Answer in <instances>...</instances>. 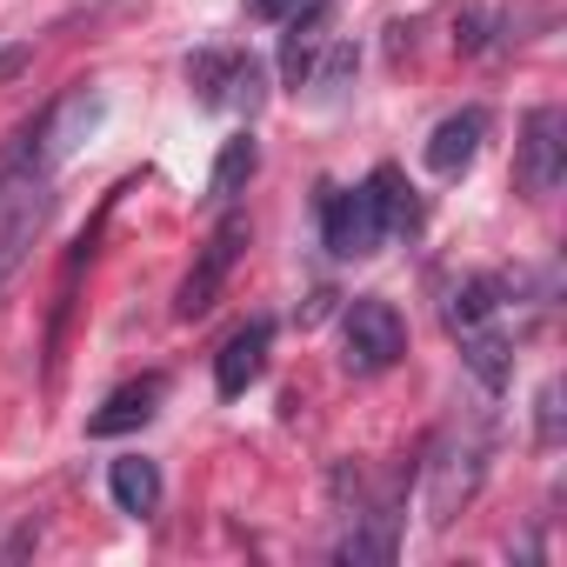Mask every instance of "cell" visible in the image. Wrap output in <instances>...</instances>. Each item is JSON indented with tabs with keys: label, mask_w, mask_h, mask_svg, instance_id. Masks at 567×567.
I'll return each instance as SVG.
<instances>
[{
	"label": "cell",
	"mask_w": 567,
	"mask_h": 567,
	"mask_svg": "<svg viewBox=\"0 0 567 567\" xmlns=\"http://www.w3.org/2000/svg\"><path fill=\"white\" fill-rule=\"evenodd\" d=\"M481 474H487V421L481 414H454L434 434V447H427V494H421L427 501V520L447 527L474 501Z\"/></svg>",
	"instance_id": "obj_1"
},
{
	"label": "cell",
	"mask_w": 567,
	"mask_h": 567,
	"mask_svg": "<svg viewBox=\"0 0 567 567\" xmlns=\"http://www.w3.org/2000/svg\"><path fill=\"white\" fill-rule=\"evenodd\" d=\"M408 354V321L394 301L381 295H361L348 308V374H388L394 361Z\"/></svg>",
	"instance_id": "obj_2"
},
{
	"label": "cell",
	"mask_w": 567,
	"mask_h": 567,
	"mask_svg": "<svg viewBox=\"0 0 567 567\" xmlns=\"http://www.w3.org/2000/svg\"><path fill=\"white\" fill-rule=\"evenodd\" d=\"M240 240H247V220H240V214H227V220L214 227V240L200 247L194 274L181 280V295H174V315H181V321H200V315L220 301V288H227V274H234V254H240Z\"/></svg>",
	"instance_id": "obj_3"
},
{
	"label": "cell",
	"mask_w": 567,
	"mask_h": 567,
	"mask_svg": "<svg viewBox=\"0 0 567 567\" xmlns=\"http://www.w3.org/2000/svg\"><path fill=\"white\" fill-rule=\"evenodd\" d=\"M567 174V114L560 107H534L520 121V187L534 200H547Z\"/></svg>",
	"instance_id": "obj_4"
},
{
	"label": "cell",
	"mask_w": 567,
	"mask_h": 567,
	"mask_svg": "<svg viewBox=\"0 0 567 567\" xmlns=\"http://www.w3.org/2000/svg\"><path fill=\"white\" fill-rule=\"evenodd\" d=\"M321 234H328V254H341V260H361V254H374V247L388 240V227H381L368 187H328V200H321Z\"/></svg>",
	"instance_id": "obj_5"
},
{
	"label": "cell",
	"mask_w": 567,
	"mask_h": 567,
	"mask_svg": "<svg viewBox=\"0 0 567 567\" xmlns=\"http://www.w3.org/2000/svg\"><path fill=\"white\" fill-rule=\"evenodd\" d=\"M194 87H200L207 107H240V114L260 107V68L247 54H200L194 61Z\"/></svg>",
	"instance_id": "obj_6"
},
{
	"label": "cell",
	"mask_w": 567,
	"mask_h": 567,
	"mask_svg": "<svg viewBox=\"0 0 567 567\" xmlns=\"http://www.w3.org/2000/svg\"><path fill=\"white\" fill-rule=\"evenodd\" d=\"M161 394H167V381H161V374H141V381L114 388V394L87 414V434H94V441H114V434L147 427V421H154V408H161Z\"/></svg>",
	"instance_id": "obj_7"
},
{
	"label": "cell",
	"mask_w": 567,
	"mask_h": 567,
	"mask_svg": "<svg viewBox=\"0 0 567 567\" xmlns=\"http://www.w3.org/2000/svg\"><path fill=\"white\" fill-rule=\"evenodd\" d=\"M267 341H274L267 321H247L240 334H227V348L214 354V388H220V401H240V394L260 381V368H267Z\"/></svg>",
	"instance_id": "obj_8"
},
{
	"label": "cell",
	"mask_w": 567,
	"mask_h": 567,
	"mask_svg": "<svg viewBox=\"0 0 567 567\" xmlns=\"http://www.w3.org/2000/svg\"><path fill=\"white\" fill-rule=\"evenodd\" d=\"M481 134H487V114H481V107H461V114H447V121L427 134V167H434L441 181L467 174V161L481 154Z\"/></svg>",
	"instance_id": "obj_9"
},
{
	"label": "cell",
	"mask_w": 567,
	"mask_h": 567,
	"mask_svg": "<svg viewBox=\"0 0 567 567\" xmlns=\"http://www.w3.org/2000/svg\"><path fill=\"white\" fill-rule=\"evenodd\" d=\"M461 361H467V374H474L487 394H501L507 374H514V348H507V334H501L494 321L474 328V334H461Z\"/></svg>",
	"instance_id": "obj_10"
},
{
	"label": "cell",
	"mask_w": 567,
	"mask_h": 567,
	"mask_svg": "<svg viewBox=\"0 0 567 567\" xmlns=\"http://www.w3.org/2000/svg\"><path fill=\"white\" fill-rule=\"evenodd\" d=\"M107 494H114L121 514H154V507H161V467L141 461V454H121V461L107 467Z\"/></svg>",
	"instance_id": "obj_11"
},
{
	"label": "cell",
	"mask_w": 567,
	"mask_h": 567,
	"mask_svg": "<svg viewBox=\"0 0 567 567\" xmlns=\"http://www.w3.org/2000/svg\"><path fill=\"white\" fill-rule=\"evenodd\" d=\"M41 220H48V200H28V207H14V214H0V288H8L14 267L28 260V247H34Z\"/></svg>",
	"instance_id": "obj_12"
},
{
	"label": "cell",
	"mask_w": 567,
	"mask_h": 567,
	"mask_svg": "<svg viewBox=\"0 0 567 567\" xmlns=\"http://www.w3.org/2000/svg\"><path fill=\"white\" fill-rule=\"evenodd\" d=\"M321 41H328V0H315V8L288 28V48H280V68H288V81H308V74H315Z\"/></svg>",
	"instance_id": "obj_13"
},
{
	"label": "cell",
	"mask_w": 567,
	"mask_h": 567,
	"mask_svg": "<svg viewBox=\"0 0 567 567\" xmlns=\"http://www.w3.org/2000/svg\"><path fill=\"white\" fill-rule=\"evenodd\" d=\"M368 200H374V214H381V227H388V234H408V227L421 220V207H414V187H408L394 167H381V174L368 181Z\"/></svg>",
	"instance_id": "obj_14"
},
{
	"label": "cell",
	"mask_w": 567,
	"mask_h": 567,
	"mask_svg": "<svg viewBox=\"0 0 567 567\" xmlns=\"http://www.w3.org/2000/svg\"><path fill=\"white\" fill-rule=\"evenodd\" d=\"M254 167H260V147H254V134H234V141L220 147V161H214V181H207V194H214V200H234V194H240V181H254Z\"/></svg>",
	"instance_id": "obj_15"
},
{
	"label": "cell",
	"mask_w": 567,
	"mask_h": 567,
	"mask_svg": "<svg viewBox=\"0 0 567 567\" xmlns=\"http://www.w3.org/2000/svg\"><path fill=\"white\" fill-rule=\"evenodd\" d=\"M494 321V280H461V288L447 295V328L454 334H474Z\"/></svg>",
	"instance_id": "obj_16"
},
{
	"label": "cell",
	"mask_w": 567,
	"mask_h": 567,
	"mask_svg": "<svg viewBox=\"0 0 567 567\" xmlns=\"http://www.w3.org/2000/svg\"><path fill=\"white\" fill-rule=\"evenodd\" d=\"M540 441H560V388H540Z\"/></svg>",
	"instance_id": "obj_17"
},
{
	"label": "cell",
	"mask_w": 567,
	"mask_h": 567,
	"mask_svg": "<svg viewBox=\"0 0 567 567\" xmlns=\"http://www.w3.org/2000/svg\"><path fill=\"white\" fill-rule=\"evenodd\" d=\"M288 8H301V0H247L254 21H288Z\"/></svg>",
	"instance_id": "obj_18"
}]
</instances>
